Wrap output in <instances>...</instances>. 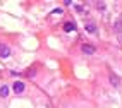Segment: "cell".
I'll return each instance as SVG.
<instances>
[{
  "mask_svg": "<svg viewBox=\"0 0 122 108\" xmlns=\"http://www.w3.org/2000/svg\"><path fill=\"white\" fill-rule=\"evenodd\" d=\"M9 55H10V48L4 43H0V59H7Z\"/></svg>",
  "mask_w": 122,
  "mask_h": 108,
  "instance_id": "cell-1",
  "label": "cell"
},
{
  "mask_svg": "<svg viewBox=\"0 0 122 108\" xmlns=\"http://www.w3.org/2000/svg\"><path fill=\"white\" fill-rule=\"evenodd\" d=\"M12 89H14V93H22V91H24V82L15 81V82H14V86H12Z\"/></svg>",
  "mask_w": 122,
  "mask_h": 108,
  "instance_id": "cell-2",
  "label": "cell"
},
{
  "mask_svg": "<svg viewBox=\"0 0 122 108\" xmlns=\"http://www.w3.org/2000/svg\"><path fill=\"white\" fill-rule=\"evenodd\" d=\"M81 50H83L86 55H93V53L96 52V48H95L93 45H83V48H81Z\"/></svg>",
  "mask_w": 122,
  "mask_h": 108,
  "instance_id": "cell-3",
  "label": "cell"
},
{
  "mask_svg": "<svg viewBox=\"0 0 122 108\" xmlns=\"http://www.w3.org/2000/svg\"><path fill=\"white\" fill-rule=\"evenodd\" d=\"M86 29H88L89 33H95V31H96V26H95V22H88V24H86Z\"/></svg>",
  "mask_w": 122,
  "mask_h": 108,
  "instance_id": "cell-6",
  "label": "cell"
},
{
  "mask_svg": "<svg viewBox=\"0 0 122 108\" xmlns=\"http://www.w3.org/2000/svg\"><path fill=\"white\" fill-rule=\"evenodd\" d=\"M7 94H9V88H7V86H2V88H0V96L5 98Z\"/></svg>",
  "mask_w": 122,
  "mask_h": 108,
  "instance_id": "cell-5",
  "label": "cell"
},
{
  "mask_svg": "<svg viewBox=\"0 0 122 108\" xmlns=\"http://www.w3.org/2000/svg\"><path fill=\"white\" fill-rule=\"evenodd\" d=\"M64 31H66V33L76 31V24L74 22H66V24H64Z\"/></svg>",
  "mask_w": 122,
  "mask_h": 108,
  "instance_id": "cell-4",
  "label": "cell"
}]
</instances>
